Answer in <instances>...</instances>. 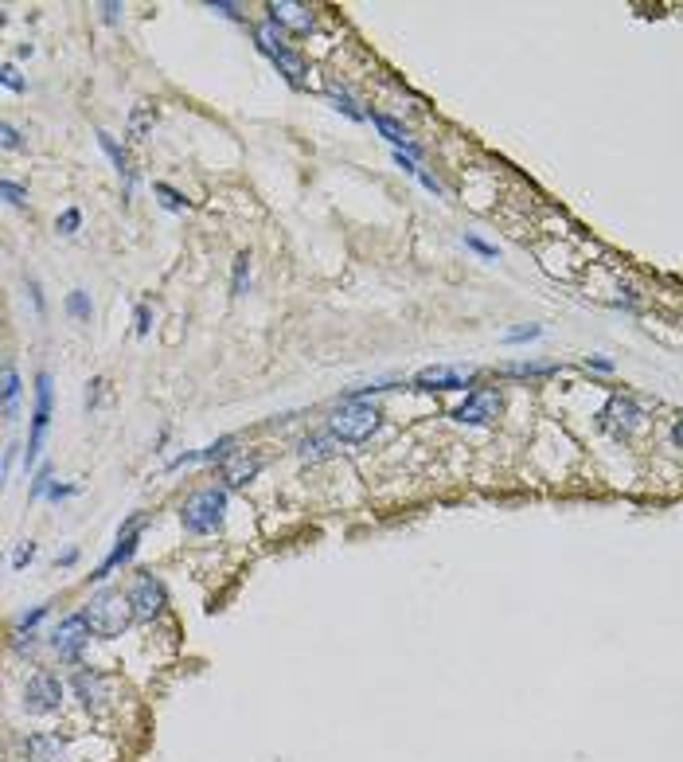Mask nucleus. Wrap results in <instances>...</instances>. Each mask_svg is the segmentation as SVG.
Segmentation results:
<instances>
[{
  "instance_id": "nucleus-1",
  "label": "nucleus",
  "mask_w": 683,
  "mask_h": 762,
  "mask_svg": "<svg viewBox=\"0 0 683 762\" xmlns=\"http://www.w3.org/2000/svg\"><path fill=\"white\" fill-rule=\"evenodd\" d=\"M86 622H91V630H94V638H106V641H114V638H122L125 630H130V622H133V606H130V595H117V590H102V595H94L91 602H86Z\"/></svg>"
},
{
  "instance_id": "nucleus-2",
  "label": "nucleus",
  "mask_w": 683,
  "mask_h": 762,
  "mask_svg": "<svg viewBox=\"0 0 683 762\" xmlns=\"http://www.w3.org/2000/svg\"><path fill=\"white\" fill-rule=\"evenodd\" d=\"M223 512H226V489H200L184 501L180 509V524L192 536H207L223 524Z\"/></svg>"
},
{
  "instance_id": "nucleus-3",
  "label": "nucleus",
  "mask_w": 683,
  "mask_h": 762,
  "mask_svg": "<svg viewBox=\"0 0 683 762\" xmlns=\"http://www.w3.org/2000/svg\"><path fill=\"white\" fill-rule=\"evenodd\" d=\"M379 419L383 414L371 407V403L363 399H348L344 407H336V414L329 419V434L340 442H363L371 438L375 430H379Z\"/></svg>"
},
{
  "instance_id": "nucleus-4",
  "label": "nucleus",
  "mask_w": 683,
  "mask_h": 762,
  "mask_svg": "<svg viewBox=\"0 0 683 762\" xmlns=\"http://www.w3.org/2000/svg\"><path fill=\"white\" fill-rule=\"evenodd\" d=\"M63 680L55 677V672H47V669H39L28 677V685H24V711L28 716H52V711L63 708Z\"/></svg>"
},
{
  "instance_id": "nucleus-5",
  "label": "nucleus",
  "mask_w": 683,
  "mask_h": 762,
  "mask_svg": "<svg viewBox=\"0 0 683 762\" xmlns=\"http://www.w3.org/2000/svg\"><path fill=\"white\" fill-rule=\"evenodd\" d=\"M91 622H86V614H71V618H63L59 626L52 630V649L59 661H67V665H75L78 657H83V649L91 646Z\"/></svg>"
},
{
  "instance_id": "nucleus-6",
  "label": "nucleus",
  "mask_w": 683,
  "mask_h": 762,
  "mask_svg": "<svg viewBox=\"0 0 683 762\" xmlns=\"http://www.w3.org/2000/svg\"><path fill=\"white\" fill-rule=\"evenodd\" d=\"M254 44H258V52H262V55H270V59H274L277 71L290 78L293 86H301V83H305V67H301V59H297V55L290 52V44H285L282 32H277L274 24H262L258 32H254Z\"/></svg>"
},
{
  "instance_id": "nucleus-7",
  "label": "nucleus",
  "mask_w": 683,
  "mask_h": 762,
  "mask_svg": "<svg viewBox=\"0 0 683 762\" xmlns=\"http://www.w3.org/2000/svg\"><path fill=\"white\" fill-rule=\"evenodd\" d=\"M130 606H133V618L137 622H153L161 618L164 606H168V590L156 575H137L133 587H130Z\"/></svg>"
},
{
  "instance_id": "nucleus-8",
  "label": "nucleus",
  "mask_w": 683,
  "mask_h": 762,
  "mask_svg": "<svg viewBox=\"0 0 683 762\" xmlns=\"http://www.w3.org/2000/svg\"><path fill=\"white\" fill-rule=\"evenodd\" d=\"M47 422H52V375H36V411H32V438H28V465H36V453L44 446Z\"/></svg>"
},
{
  "instance_id": "nucleus-9",
  "label": "nucleus",
  "mask_w": 683,
  "mask_h": 762,
  "mask_svg": "<svg viewBox=\"0 0 683 762\" xmlns=\"http://www.w3.org/2000/svg\"><path fill=\"white\" fill-rule=\"evenodd\" d=\"M71 688H75L78 704H83L86 711H102L106 704H110V680H106V672H98V669H78Z\"/></svg>"
},
{
  "instance_id": "nucleus-10",
  "label": "nucleus",
  "mask_w": 683,
  "mask_h": 762,
  "mask_svg": "<svg viewBox=\"0 0 683 762\" xmlns=\"http://www.w3.org/2000/svg\"><path fill=\"white\" fill-rule=\"evenodd\" d=\"M496 391H469L465 395V403L461 407H453L449 411V419H457V422H469V427H484V422L496 414Z\"/></svg>"
},
{
  "instance_id": "nucleus-11",
  "label": "nucleus",
  "mask_w": 683,
  "mask_h": 762,
  "mask_svg": "<svg viewBox=\"0 0 683 762\" xmlns=\"http://www.w3.org/2000/svg\"><path fill=\"white\" fill-rule=\"evenodd\" d=\"M473 383V375L469 372H457V368H422L418 375H414V388H422V391H465Z\"/></svg>"
},
{
  "instance_id": "nucleus-12",
  "label": "nucleus",
  "mask_w": 683,
  "mask_h": 762,
  "mask_svg": "<svg viewBox=\"0 0 683 762\" xmlns=\"http://www.w3.org/2000/svg\"><path fill=\"white\" fill-rule=\"evenodd\" d=\"M137 540H141V517H130V520H125V528H122V536H117V548L110 551V559H106L91 579H106L117 563H130L133 551H137Z\"/></svg>"
},
{
  "instance_id": "nucleus-13",
  "label": "nucleus",
  "mask_w": 683,
  "mask_h": 762,
  "mask_svg": "<svg viewBox=\"0 0 683 762\" xmlns=\"http://www.w3.org/2000/svg\"><path fill=\"white\" fill-rule=\"evenodd\" d=\"M20 747H24V758L28 762H67V743L59 735H47V731L28 735Z\"/></svg>"
},
{
  "instance_id": "nucleus-14",
  "label": "nucleus",
  "mask_w": 683,
  "mask_h": 762,
  "mask_svg": "<svg viewBox=\"0 0 683 762\" xmlns=\"http://www.w3.org/2000/svg\"><path fill=\"white\" fill-rule=\"evenodd\" d=\"M266 12H270L274 28H290V32H309L313 28V12L301 4H293V0H274Z\"/></svg>"
},
{
  "instance_id": "nucleus-15",
  "label": "nucleus",
  "mask_w": 683,
  "mask_h": 762,
  "mask_svg": "<svg viewBox=\"0 0 683 762\" xmlns=\"http://www.w3.org/2000/svg\"><path fill=\"white\" fill-rule=\"evenodd\" d=\"M371 122H375V130H379L394 145V153H402V149H407V156H418L422 153L418 141L407 133V125H402V122H394V117H387V114H371Z\"/></svg>"
},
{
  "instance_id": "nucleus-16",
  "label": "nucleus",
  "mask_w": 683,
  "mask_h": 762,
  "mask_svg": "<svg viewBox=\"0 0 683 762\" xmlns=\"http://www.w3.org/2000/svg\"><path fill=\"white\" fill-rule=\"evenodd\" d=\"M258 469H262L258 453H250V458H246V453H231V458L223 461V481L226 485H242V481H250Z\"/></svg>"
},
{
  "instance_id": "nucleus-17",
  "label": "nucleus",
  "mask_w": 683,
  "mask_h": 762,
  "mask_svg": "<svg viewBox=\"0 0 683 762\" xmlns=\"http://www.w3.org/2000/svg\"><path fill=\"white\" fill-rule=\"evenodd\" d=\"M98 145H102V149H106V156H110V161H114V168H117V172L125 176V192H130V188H133V168H130V156H125V149H117V141H114V137L106 133V130L98 133Z\"/></svg>"
},
{
  "instance_id": "nucleus-18",
  "label": "nucleus",
  "mask_w": 683,
  "mask_h": 762,
  "mask_svg": "<svg viewBox=\"0 0 683 762\" xmlns=\"http://www.w3.org/2000/svg\"><path fill=\"white\" fill-rule=\"evenodd\" d=\"M601 419H617L621 427H637V419H640V407L637 403H629V399H613L609 407H606V414H601Z\"/></svg>"
},
{
  "instance_id": "nucleus-19",
  "label": "nucleus",
  "mask_w": 683,
  "mask_h": 762,
  "mask_svg": "<svg viewBox=\"0 0 683 762\" xmlns=\"http://www.w3.org/2000/svg\"><path fill=\"white\" fill-rule=\"evenodd\" d=\"M329 98H332V102H336V110H344V114L352 117V122H363V117H368V114L360 110V102H355V98H352L348 91H344V86L329 83Z\"/></svg>"
},
{
  "instance_id": "nucleus-20",
  "label": "nucleus",
  "mask_w": 683,
  "mask_h": 762,
  "mask_svg": "<svg viewBox=\"0 0 683 762\" xmlns=\"http://www.w3.org/2000/svg\"><path fill=\"white\" fill-rule=\"evenodd\" d=\"M91 309H94V305H91V293H86V290H71V293H67V313H71L75 321H91Z\"/></svg>"
},
{
  "instance_id": "nucleus-21",
  "label": "nucleus",
  "mask_w": 683,
  "mask_h": 762,
  "mask_svg": "<svg viewBox=\"0 0 683 762\" xmlns=\"http://www.w3.org/2000/svg\"><path fill=\"white\" fill-rule=\"evenodd\" d=\"M297 453H301V458L321 461V458H329V453H332V442H329V438H316V434H309V438H301V446H297Z\"/></svg>"
},
{
  "instance_id": "nucleus-22",
  "label": "nucleus",
  "mask_w": 683,
  "mask_h": 762,
  "mask_svg": "<svg viewBox=\"0 0 683 762\" xmlns=\"http://www.w3.org/2000/svg\"><path fill=\"white\" fill-rule=\"evenodd\" d=\"M16 399H20V375H16L12 364H8L4 368V414L8 419L16 414Z\"/></svg>"
},
{
  "instance_id": "nucleus-23",
  "label": "nucleus",
  "mask_w": 683,
  "mask_h": 762,
  "mask_svg": "<svg viewBox=\"0 0 683 762\" xmlns=\"http://www.w3.org/2000/svg\"><path fill=\"white\" fill-rule=\"evenodd\" d=\"M246 282H250V254H239V259H234V274H231V293L234 298L246 290Z\"/></svg>"
},
{
  "instance_id": "nucleus-24",
  "label": "nucleus",
  "mask_w": 683,
  "mask_h": 762,
  "mask_svg": "<svg viewBox=\"0 0 683 762\" xmlns=\"http://www.w3.org/2000/svg\"><path fill=\"white\" fill-rule=\"evenodd\" d=\"M543 325H516V329L504 333V344H523V341H539Z\"/></svg>"
},
{
  "instance_id": "nucleus-25",
  "label": "nucleus",
  "mask_w": 683,
  "mask_h": 762,
  "mask_svg": "<svg viewBox=\"0 0 683 762\" xmlns=\"http://www.w3.org/2000/svg\"><path fill=\"white\" fill-rule=\"evenodd\" d=\"M559 372V364H508L504 375H551Z\"/></svg>"
},
{
  "instance_id": "nucleus-26",
  "label": "nucleus",
  "mask_w": 683,
  "mask_h": 762,
  "mask_svg": "<svg viewBox=\"0 0 683 762\" xmlns=\"http://www.w3.org/2000/svg\"><path fill=\"white\" fill-rule=\"evenodd\" d=\"M78 223H83V212H78V207H67V212L55 220V231H59V235H75Z\"/></svg>"
},
{
  "instance_id": "nucleus-27",
  "label": "nucleus",
  "mask_w": 683,
  "mask_h": 762,
  "mask_svg": "<svg viewBox=\"0 0 683 762\" xmlns=\"http://www.w3.org/2000/svg\"><path fill=\"white\" fill-rule=\"evenodd\" d=\"M156 196H161V200H164V207H168V212H184V207H187V200H184V196L176 192V188H168V184H156Z\"/></svg>"
},
{
  "instance_id": "nucleus-28",
  "label": "nucleus",
  "mask_w": 683,
  "mask_h": 762,
  "mask_svg": "<svg viewBox=\"0 0 683 762\" xmlns=\"http://www.w3.org/2000/svg\"><path fill=\"white\" fill-rule=\"evenodd\" d=\"M465 246H469V251H477L480 259H496V246H492V243H484L480 235H473V231L465 235Z\"/></svg>"
},
{
  "instance_id": "nucleus-29",
  "label": "nucleus",
  "mask_w": 683,
  "mask_h": 762,
  "mask_svg": "<svg viewBox=\"0 0 683 762\" xmlns=\"http://www.w3.org/2000/svg\"><path fill=\"white\" fill-rule=\"evenodd\" d=\"M0 192H4V200L12 204V207H24V204H28V192H24V188H20L16 180H4V184H0Z\"/></svg>"
},
{
  "instance_id": "nucleus-30",
  "label": "nucleus",
  "mask_w": 683,
  "mask_h": 762,
  "mask_svg": "<svg viewBox=\"0 0 683 762\" xmlns=\"http://www.w3.org/2000/svg\"><path fill=\"white\" fill-rule=\"evenodd\" d=\"M0 78H4V86H8V91H28V86H24V78H20V71H16L12 63H8L4 71H0Z\"/></svg>"
},
{
  "instance_id": "nucleus-31",
  "label": "nucleus",
  "mask_w": 683,
  "mask_h": 762,
  "mask_svg": "<svg viewBox=\"0 0 683 762\" xmlns=\"http://www.w3.org/2000/svg\"><path fill=\"white\" fill-rule=\"evenodd\" d=\"M44 493H52V473H47V465L36 473V485H32V497H44Z\"/></svg>"
},
{
  "instance_id": "nucleus-32",
  "label": "nucleus",
  "mask_w": 683,
  "mask_h": 762,
  "mask_svg": "<svg viewBox=\"0 0 683 762\" xmlns=\"http://www.w3.org/2000/svg\"><path fill=\"white\" fill-rule=\"evenodd\" d=\"M47 614V606H36L32 614H24V618H20V633H32V626H39V618H44Z\"/></svg>"
},
{
  "instance_id": "nucleus-33",
  "label": "nucleus",
  "mask_w": 683,
  "mask_h": 762,
  "mask_svg": "<svg viewBox=\"0 0 683 762\" xmlns=\"http://www.w3.org/2000/svg\"><path fill=\"white\" fill-rule=\"evenodd\" d=\"M0 137H4V149H20V133H16V125H12V122L0 125Z\"/></svg>"
},
{
  "instance_id": "nucleus-34",
  "label": "nucleus",
  "mask_w": 683,
  "mask_h": 762,
  "mask_svg": "<svg viewBox=\"0 0 683 762\" xmlns=\"http://www.w3.org/2000/svg\"><path fill=\"white\" fill-rule=\"evenodd\" d=\"M137 336H145L148 333V325H153V313H148V305H137Z\"/></svg>"
},
{
  "instance_id": "nucleus-35",
  "label": "nucleus",
  "mask_w": 683,
  "mask_h": 762,
  "mask_svg": "<svg viewBox=\"0 0 683 762\" xmlns=\"http://www.w3.org/2000/svg\"><path fill=\"white\" fill-rule=\"evenodd\" d=\"M32 556H36V543H24V548L16 551V559H12V567L20 571V567H28V563H32Z\"/></svg>"
},
{
  "instance_id": "nucleus-36",
  "label": "nucleus",
  "mask_w": 683,
  "mask_h": 762,
  "mask_svg": "<svg viewBox=\"0 0 683 762\" xmlns=\"http://www.w3.org/2000/svg\"><path fill=\"white\" fill-rule=\"evenodd\" d=\"M394 164H399L402 172H410V176H418V172H422V168L414 164V156H407V153H394Z\"/></svg>"
},
{
  "instance_id": "nucleus-37",
  "label": "nucleus",
  "mask_w": 683,
  "mask_h": 762,
  "mask_svg": "<svg viewBox=\"0 0 683 762\" xmlns=\"http://www.w3.org/2000/svg\"><path fill=\"white\" fill-rule=\"evenodd\" d=\"M207 8H211V12H223V16H231V20H242L239 4H223V0H219V4H207Z\"/></svg>"
},
{
  "instance_id": "nucleus-38",
  "label": "nucleus",
  "mask_w": 683,
  "mask_h": 762,
  "mask_svg": "<svg viewBox=\"0 0 683 762\" xmlns=\"http://www.w3.org/2000/svg\"><path fill=\"white\" fill-rule=\"evenodd\" d=\"M414 180H418L422 188H430V192H433V196H441V184H438V180H433V176H430V172H418V176H414Z\"/></svg>"
},
{
  "instance_id": "nucleus-39",
  "label": "nucleus",
  "mask_w": 683,
  "mask_h": 762,
  "mask_svg": "<svg viewBox=\"0 0 683 762\" xmlns=\"http://www.w3.org/2000/svg\"><path fill=\"white\" fill-rule=\"evenodd\" d=\"M98 391H102V380H91V391H86V411L98 407Z\"/></svg>"
},
{
  "instance_id": "nucleus-40",
  "label": "nucleus",
  "mask_w": 683,
  "mask_h": 762,
  "mask_svg": "<svg viewBox=\"0 0 683 762\" xmlns=\"http://www.w3.org/2000/svg\"><path fill=\"white\" fill-rule=\"evenodd\" d=\"M586 364H590V368H598V372H613V360H609V356H590Z\"/></svg>"
},
{
  "instance_id": "nucleus-41",
  "label": "nucleus",
  "mask_w": 683,
  "mask_h": 762,
  "mask_svg": "<svg viewBox=\"0 0 683 762\" xmlns=\"http://www.w3.org/2000/svg\"><path fill=\"white\" fill-rule=\"evenodd\" d=\"M28 293H32V301H36V309L44 313V293H39V282L36 278H28Z\"/></svg>"
},
{
  "instance_id": "nucleus-42",
  "label": "nucleus",
  "mask_w": 683,
  "mask_h": 762,
  "mask_svg": "<svg viewBox=\"0 0 683 762\" xmlns=\"http://www.w3.org/2000/svg\"><path fill=\"white\" fill-rule=\"evenodd\" d=\"M52 501H63V497H75V489L71 485H52V493H47Z\"/></svg>"
},
{
  "instance_id": "nucleus-43",
  "label": "nucleus",
  "mask_w": 683,
  "mask_h": 762,
  "mask_svg": "<svg viewBox=\"0 0 683 762\" xmlns=\"http://www.w3.org/2000/svg\"><path fill=\"white\" fill-rule=\"evenodd\" d=\"M117 12H122V8H117V4H102V16L110 20V24H114V20H117Z\"/></svg>"
},
{
  "instance_id": "nucleus-44",
  "label": "nucleus",
  "mask_w": 683,
  "mask_h": 762,
  "mask_svg": "<svg viewBox=\"0 0 683 762\" xmlns=\"http://www.w3.org/2000/svg\"><path fill=\"white\" fill-rule=\"evenodd\" d=\"M671 442H676V446H683V419L676 422V427H671Z\"/></svg>"
}]
</instances>
